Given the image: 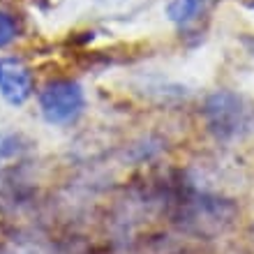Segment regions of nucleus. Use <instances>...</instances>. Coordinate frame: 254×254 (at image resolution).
Listing matches in <instances>:
<instances>
[{
	"mask_svg": "<svg viewBox=\"0 0 254 254\" xmlns=\"http://www.w3.org/2000/svg\"><path fill=\"white\" fill-rule=\"evenodd\" d=\"M21 136L19 134H12V132H0V164L7 162L9 157L21 150Z\"/></svg>",
	"mask_w": 254,
	"mask_h": 254,
	"instance_id": "obj_5",
	"label": "nucleus"
},
{
	"mask_svg": "<svg viewBox=\"0 0 254 254\" xmlns=\"http://www.w3.org/2000/svg\"><path fill=\"white\" fill-rule=\"evenodd\" d=\"M245 44H248V47L252 49V54H254V40H248V42H245Z\"/></svg>",
	"mask_w": 254,
	"mask_h": 254,
	"instance_id": "obj_7",
	"label": "nucleus"
},
{
	"mask_svg": "<svg viewBox=\"0 0 254 254\" xmlns=\"http://www.w3.org/2000/svg\"><path fill=\"white\" fill-rule=\"evenodd\" d=\"M206 121L208 127L220 139H236L248 132L252 125V109L243 97L227 90H220L208 97L206 102Z\"/></svg>",
	"mask_w": 254,
	"mask_h": 254,
	"instance_id": "obj_1",
	"label": "nucleus"
},
{
	"mask_svg": "<svg viewBox=\"0 0 254 254\" xmlns=\"http://www.w3.org/2000/svg\"><path fill=\"white\" fill-rule=\"evenodd\" d=\"M206 9V0H171L167 7L169 19L178 26H188L194 19H199Z\"/></svg>",
	"mask_w": 254,
	"mask_h": 254,
	"instance_id": "obj_4",
	"label": "nucleus"
},
{
	"mask_svg": "<svg viewBox=\"0 0 254 254\" xmlns=\"http://www.w3.org/2000/svg\"><path fill=\"white\" fill-rule=\"evenodd\" d=\"M86 97L76 81H51L40 93V109L44 121L51 125H67L83 111Z\"/></svg>",
	"mask_w": 254,
	"mask_h": 254,
	"instance_id": "obj_2",
	"label": "nucleus"
},
{
	"mask_svg": "<svg viewBox=\"0 0 254 254\" xmlns=\"http://www.w3.org/2000/svg\"><path fill=\"white\" fill-rule=\"evenodd\" d=\"M14 37H16V21H14L12 14L0 12V49L12 44Z\"/></svg>",
	"mask_w": 254,
	"mask_h": 254,
	"instance_id": "obj_6",
	"label": "nucleus"
},
{
	"mask_svg": "<svg viewBox=\"0 0 254 254\" xmlns=\"http://www.w3.org/2000/svg\"><path fill=\"white\" fill-rule=\"evenodd\" d=\"M33 93V74L19 58H0V95L12 107H21Z\"/></svg>",
	"mask_w": 254,
	"mask_h": 254,
	"instance_id": "obj_3",
	"label": "nucleus"
}]
</instances>
